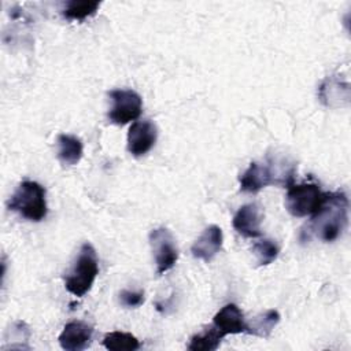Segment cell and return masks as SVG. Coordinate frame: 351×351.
<instances>
[{
  "label": "cell",
  "instance_id": "10",
  "mask_svg": "<svg viewBox=\"0 0 351 351\" xmlns=\"http://www.w3.org/2000/svg\"><path fill=\"white\" fill-rule=\"evenodd\" d=\"M222 241V229L217 225H210L195 240V243L191 247V252L195 258L202 259L204 262H210L221 251Z\"/></svg>",
  "mask_w": 351,
  "mask_h": 351
},
{
  "label": "cell",
  "instance_id": "1",
  "mask_svg": "<svg viewBox=\"0 0 351 351\" xmlns=\"http://www.w3.org/2000/svg\"><path fill=\"white\" fill-rule=\"evenodd\" d=\"M310 229L322 241H335L348 223V199L344 192L326 193L321 207L311 215Z\"/></svg>",
  "mask_w": 351,
  "mask_h": 351
},
{
  "label": "cell",
  "instance_id": "17",
  "mask_svg": "<svg viewBox=\"0 0 351 351\" xmlns=\"http://www.w3.org/2000/svg\"><path fill=\"white\" fill-rule=\"evenodd\" d=\"M101 343L110 351H134L140 348V341L134 335L121 330L107 333Z\"/></svg>",
  "mask_w": 351,
  "mask_h": 351
},
{
  "label": "cell",
  "instance_id": "6",
  "mask_svg": "<svg viewBox=\"0 0 351 351\" xmlns=\"http://www.w3.org/2000/svg\"><path fill=\"white\" fill-rule=\"evenodd\" d=\"M111 99V108L108 119L115 125H126L136 121L141 115L143 99L133 89H112L108 92Z\"/></svg>",
  "mask_w": 351,
  "mask_h": 351
},
{
  "label": "cell",
  "instance_id": "15",
  "mask_svg": "<svg viewBox=\"0 0 351 351\" xmlns=\"http://www.w3.org/2000/svg\"><path fill=\"white\" fill-rule=\"evenodd\" d=\"M225 335L217 329L214 325L204 328L200 333H196L191 337L188 350L191 351H214L219 347Z\"/></svg>",
  "mask_w": 351,
  "mask_h": 351
},
{
  "label": "cell",
  "instance_id": "14",
  "mask_svg": "<svg viewBox=\"0 0 351 351\" xmlns=\"http://www.w3.org/2000/svg\"><path fill=\"white\" fill-rule=\"evenodd\" d=\"M278 322H280V313L277 310L270 308L258 314L250 322H247L245 333L267 339Z\"/></svg>",
  "mask_w": 351,
  "mask_h": 351
},
{
  "label": "cell",
  "instance_id": "8",
  "mask_svg": "<svg viewBox=\"0 0 351 351\" xmlns=\"http://www.w3.org/2000/svg\"><path fill=\"white\" fill-rule=\"evenodd\" d=\"M158 137V129L151 121H136L128 132V151L140 158L151 151Z\"/></svg>",
  "mask_w": 351,
  "mask_h": 351
},
{
  "label": "cell",
  "instance_id": "16",
  "mask_svg": "<svg viewBox=\"0 0 351 351\" xmlns=\"http://www.w3.org/2000/svg\"><path fill=\"white\" fill-rule=\"evenodd\" d=\"M100 1L96 0H70L62 10L63 18L69 21H84L96 14Z\"/></svg>",
  "mask_w": 351,
  "mask_h": 351
},
{
  "label": "cell",
  "instance_id": "12",
  "mask_svg": "<svg viewBox=\"0 0 351 351\" xmlns=\"http://www.w3.org/2000/svg\"><path fill=\"white\" fill-rule=\"evenodd\" d=\"M213 325L219 329L225 336L228 335H239L245 333L247 321L240 310V307L234 303L225 304L213 318Z\"/></svg>",
  "mask_w": 351,
  "mask_h": 351
},
{
  "label": "cell",
  "instance_id": "9",
  "mask_svg": "<svg viewBox=\"0 0 351 351\" xmlns=\"http://www.w3.org/2000/svg\"><path fill=\"white\" fill-rule=\"evenodd\" d=\"M93 328L84 321H70L59 335L60 347L66 351L85 350L92 340Z\"/></svg>",
  "mask_w": 351,
  "mask_h": 351
},
{
  "label": "cell",
  "instance_id": "19",
  "mask_svg": "<svg viewBox=\"0 0 351 351\" xmlns=\"http://www.w3.org/2000/svg\"><path fill=\"white\" fill-rule=\"evenodd\" d=\"M119 302L125 307H138L144 303V292L141 291H128L123 289L119 293Z\"/></svg>",
  "mask_w": 351,
  "mask_h": 351
},
{
  "label": "cell",
  "instance_id": "5",
  "mask_svg": "<svg viewBox=\"0 0 351 351\" xmlns=\"http://www.w3.org/2000/svg\"><path fill=\"white\" fill-rule=\"evenodd\" d=\"M325 195L315 184H292L285 196V207L293 217H307L317 213Z\"/></svg>",
  "mask_w": 351,
  "mask_h": 351
},
{
  "label": "cell",
  "instance_id": "11",
  "mask_svg": "<svg viewBox=\"0 0 351 351\" xmlns=\"http://www.w3.org/2000/svg\"><path fill=\"white\" fill-rule=\"evenodd\" d=\"M233 228L241 236L247 239H255L262 234L261 223H262V213L261 208L254 204H244L241 206L233 217Z\"/></svg>",
  "mask_w": 351,
  "mask_h": 351
},
{
  "label": "cell",
  "instance_id": "13",
  "mask_svg": "<svg viewBox=\"0 0 351 351\" xmlns=\"http://www.w3.org/2000/svg\"><path fill=\"white\" fill-rule=\"evenodd\" d=\"M58 147V159L63 166L77 165L84 154L82 141L74 134L62 133L56 138Z\"/></svg>",
  "mask_w": 351,
  "mask_h": 351
},
{
  "label": "cell",
  "instance_id": "2",
  "mask_svg": "<svg viewBox=\"0 0 351 351\" xmlns=\"http://www.w3.org/2000/svg\"><path fill=\"white\" fill-rule=\"evenodd\" d=\"M295 166L287 159L273 158L266 163L252 162L239 177L240 189L247 193H258L267 185H281L289 188L293 184Z\"/></svg>",
  "mask_w": 351,
  "mask_h": 351
},
{
  "label": "cell",
  "instance_id": "3",
  "mask_svg": "<svg viewBox=\"0 0 351 351\" xmlns=\"http://www.w3.org/2000/svg\"><path fill=\"white\" fill-rule=\"evenodd\" d=\"M7 207L29 221L40 222L48 213L45 188L36 181L25 180L8 199Z\"/></svg>",
  "mask_w": 351,
  "mask_h": 351
},
{
  "label": "cell",
  "instance_id": "4",
  "mask_svg": "<svg viewBox=\"0 0 351 351\" xmlns=\"http://www.w3.org/2000/svg\"><path fill=\"white\" fill-rule=\"evenodd\" d=\"M99 274V261L95 247L90 243H84L78 255L64 277L66 289L77 298L86 295Z\"/></svg>",
  "mask_w": 351,
  "mask_h": 351
},
{
  "label": "cell",
  "instance_id": "18",
  "mask_svg": "<svg viewBox=\"0 0 351 351\" xmlns=\"http://www.w3.org/2000/svg\"><path fill=\"white\" fill-rule=\"evenodd\" d=\"M252 252L259 266H267L277 259L280 247L274 240L262 239L252 245Z\"/></svg>",
  "mask_w": 351,
  "mask_h": 351
},
{
  "label": "cell",
  "instance_id": "7",
  "mask_svg": "<svg viewBox=\"0 0 351 351\" xmlns=\"http://www.w3.org/2000/svg\"><path fill=\"white\" fill-rule=\"evenodd\" d=\"M149 244L154 252L158 276L174 267L178 259V250L173 234L166 228H156L149 232Z\"/></svg>",
  "mask_w": 351,
  "mask_h": 351
}]
</instances>
